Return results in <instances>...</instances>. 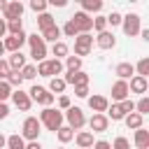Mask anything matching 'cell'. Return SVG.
Segmentation results:
<instances>
[{
    "mask_svg": "<svg viewBox=\"0 0 149 149\" xmlns=\"http://www.w3.org/2000/svg\"><path fill=\"white\" fill-rule=\"evenodd\" d=\"M37 119H40V123H42L47 130H54V133H56V130L63 126V121H65V119H63V112L56 109V107H44Z\"/></svg>",
    "mask_w": 149,
    "mask_h": 149,
    "instance_id": "cell-1",
    "label": "cell"
},
{
    "mask_svg": "<svg viewBox=\"0 0 149 149\" xmlns=\"http://www.w3.org/2000/svg\"><path fill=\"white\" fill-rule=\"evenodd\" d=\"M26 42H28V47H30V58H33V61H37V63L47 61V44H44V40H42L37 33L28 35Z\"/></svg>",
    "mask_w": 149,
    "mask_h": 149,
    "instance_id": "cell-2",
    "label": "cell"
},
{
    "mask_svg": "<svg viewBox=\"0 0 149 149\" xmlns=\"http://www.w3.org/2000/svg\"><path fill=\"white\" fill-rule=\"evenodd\" d=\"M40 133H42L40 119H37V116H26L23 123H21V137L28 140V142H35V140L40 137Z\"/></svg>",
    "mask_w": 149,
    "mask_h": 149,
    "instance_id": "cell-3",
    "label": "cell"
},
{
    "mask_svg": "<svg viewBox=\"0 0 149 149\" xmlns=\"http://www.w3.org/2000/svg\"><path fill=\"white\" fill-rule=\"evenodd\" d=\"M35 68H37V74L40 77H47V79L63 74V61H56V58H47V61L37 63Z\"/></svg>",
    "mask_w": 149,
    "mask_h": 149,
    "instance_id": "cell-4",
    "label": "cell"
},
{
    "mask_svg": "<svg viewBox=\"0 0 149 149\" xmlns=\"http://www.w3.org/2000/svg\"><path fill=\"white\" fill-rule=\"evenodd\" d=\"M63 119L68 121V128H72V130H81L84 126H86V116H84V112H81V107H68L65 109V114H63Z\"/></svg>",
    "mask_w": 149,
    "mask_h": 149,
    "instance_id": "cell-5",
    "label": "cell"
},
{
    "mask_svg": "<svg viewBox=\"0 0 149 149\" xmlns=\"http://www.w3.org/2000/svg\"><path fill=\"white\" fill-rule=\"evenodd\" d=\"M28 95H30V100L33 102H37V105H42V107H51L54 105V100H56V95H51L44 86H30V91H28Z\"/></svg>",
    "mask_w": 149,
    "mask_h": 149,
    "instance_id": "cell-6",
    "label": "cell"
},
{
    "mask_svg": "<svg viewBox=\"0 0 149 149\" xmlns=\"http://www.w3.org/2000/svg\"><path fill=\"white\" fill-rule=\"evenodd\" d=\"M142 19H140V14H126L123 19H121V28H123V33L128 35V37H135V35H140V30H142V23H140Z\"/></svg>",
    "mask_w": 149,
    "mask_h": 149,
    "instance_id": "cell-7",
    "label": "cell"
},
{
    "mask_svg": "<svg viewBox=\"0 0 149 149\" xmlns=\"http://www.w3.org/2000/svg\"><path fill=\"white\" fill-rule=\"evenodd\" d=\"M91 49H93V37H91V33H79V35L74 37V56H77V58L88 56Z\"/></svg>",
    "mask_w": 149,
    "mask_h": 149,
    "instance_id": "cell-8",
    "label": "cell"
},
{
    "mask_svg": "<svg viewBox=\"0 0 149 149\" xmlns=\"http://www.w3.org/2000/svg\"><path fill=\"white\" fill-rule=\"evenodd\" d=\"M26 33L21 30L19 35H7L5 40H2V44H5V51H9V54H16V51H21V47L26 44Z\"/></svg>",
    "mask_w": 149,
    "mask_h": 149,
    "instance_id": "cell-9",
    "label": "cell"
},
{
    "mask_svg": "<svg viewBox=\"0 0 149 149\" xmlns=\"http://www.w3.org/2000/svg\"><path fill=\"white\" fill-rule=\"evenodd\" d=\"M12 102H14V107L16 109H21V112H28L30 107H33V100H30V95L26 93V91H21V88H16V91H12Z\"/></svg>",
    "mask_w": 149,
    "mask_h": 149,
    "instance_id": "cell-10",
    "label": "cell"
},
{
    "mask_svg": "<svg viewBox=\"0 0 149 149\" xmlns=\"http://www.w3.org/2000/svg\"><path fill=\"white\" fill-rule=\"evenodd\" d=\"M63 81L65 84H70V86H88V81H91V77L84 72V70H77V72H65V77H63Z\"/></svg>",
    "mask_w": 149,
    "mask_h": 149,
    "instance_id": "cell-11",
    "label": "cell"
},
{
    "mask_svg": "<svg viewBox=\"0 0 149 149\" xmlns=\"http://www.w3.org/2000/svg\"><path fill=\"white\" fill-rule=\"evenodd\" d=\"M70 21L77 26V30H79V33H88V30L93 28V19H91L86 12H81V9H79V12H74V16H72Z\"/></svg>",
    "mask_w": 149,
    "mask_h": 149,
    "instance_id": "cell-12",
    "label": "cell"
},
{
    "mask_svg": "<svg viewBox=\"0 0 149 149\" xmlns=\"http://www.w3.org/2000/svg\"><path fill=\"white\" fill-rule=\"evenodd\" d=\"M126 98H130L128 81H121V79H116V81L112 84V100H114V102H121V100H126Z\"/></svg>",
    "mask_w": 149,
    "mask_h": 149,
    "instance_id": "cell-13",
    "label": "cell"
},
{
    "mask_svg": "<svg viewBox=\"0 0 149 149\" xmlns=\"http://www.w3.org/2000/svg\"><path fill=\"white\" fill-rule=\"evenodd\" d=\"M23 5L19 2V0H12V2H7V7H5V12H2V16H5V21H12V19H21L23 16Z\"/></svg>",
    "mask_w": 149,
    "mask_h": 149,
    "instance_id": "cell-14",
    "label": "cell"
},
{
    "mask_svg": "<svg viewBox=\"0 0 149 149\" xmlns=\"http://www.w3.org/2000/svg\"><path fill=\"white\" fill-rule=\"evenodd\" d=\"M86 100H88V107L93 109V114H105L109 107V100L105 95H88Z\"/></svg>",
    "mask_w": 149,
    "mask_h": 149,
    "instance_id": "cell-15",
    "label": "cell"
},
{
    "mask_svg": "<svg viewBox=\"0 0 149 149\" xmlns=\"http://www.w3.org/2000/svg\"><path fill=\"white\" fill-rule=\"evenodd\" d=\"M86 123H88V128H91L93 133H105V130L109 128V119H107L105 114H93Z\"/></svg>",
    "mask_w": 149,
    "mask_h": 149,
    "instance_id": "cell-16",
    "label": "cell"
},
{
    "mask_svg": "<svg viewBox=\"0 0 149 149\" xmlns=\"http://www.w3.org/2000/svg\"><path fill=\"white\" fill-rule=\"evenodd\" d=\"M95 44H98V49H114L116 47V37H114V33H109V30H102V33H98V37H95Z\"/></svg>",
    "mask_w": 149,
    "mask_h": 149,
    "instance_id": "cell-17",
    "label": "cell"
},
{
    "mask_svg": "<svg viewBox=\"0 0 149 149\" xmlns=\"http://www.w3.org/2000/svg\"><path fill=\"white\" fill-rule=\"evenodd\" d=\"M114 74H116L121 81H128L130 77H135V68H133V63L123 61V63H119V65L114 68Z\"/></svg>",
    "mask_w": 149,
    "mask_h": 149,
    "instance_id": "cell-18",
    "label": "cell"
},
{
    "mask_svg": "<svg viewBox=\"0 0 149 149\" xmlns=\"http://www.w3.org/2000/svg\"><path fill=\"white\" fill-rule=\"evenodd\" d=\"M147 88H149V81H147V77H130V84H128V91L130 93H147Z\"/></svg>",
    "mask_w": 149,
    "mask_h": 149,
    "instance_id": "cell-19",
    "label": "cell"
},
{
    "mask_svg": "<svg viewBox=\"0 0 149 149\" xmlns=\"http://www.w3.org/2000/svg\"><path fill=\"white\" fill-rule=\"evenodd\" d=\"M74 142H77L79 149H91L95 140H93V133L91 130H79V133H74Z\"/></svg>",
    "mask_w": 149,
    "mask_h": 149,
    "instance_id": "cell-20",
    "label": "cell"
},
{
    "mask_svg": "<svg viewBox=\"0 0 149 149\" xmlns=\"http://www.w3.org/2000/svg\"><path fill=\"white\" fill-rule=\"evenodd\" d=\"M133 142H135V147H137V149H149V130H147L144 126H142V128H137V130H135Z\"/></svg>",
    "mask_w": 149,
    "mask_h": 149,
    "instance_id": "cell-21",
    "label": "cell"
},
{
    "mask_svg": "<svg viewBox=\"0 0 149 149\" xmlns=\"http://www.w3.org/2000/svg\"><path fill=\"white\" fill-rule=\"evenodd\" d=\"M40 37L44 40V44H47V42L56 44V42H61V28H58V26H51V28L42 30V35H40Z\"/></svg>",
    "mask_w": 149,
    "mask_h": 149,
    "instance_id": "cell-22",
    "label": "cell"
},
{
    "mask_svg": "<svg viewBox=\"0 0 149 149\" xmlns=\"http://www.w3.org/2000/svg\"><path fill=\"white\" fill-rule=\"evenodd\" d=\"M7 65H9L12 72H19V70L26 65V56H23L21 51H16V54H12V56L7 58Z\"/></svg>",
    "mask_w": 149,
    "mask_h": 149,
    "instance_id": "cell-23",
    "label": "cell"
},
{
    "mask_svg": "<svg viewBox=\"0 0 149 149\" xmlns=\"http://www.w3.org/2000/svg\"><path fill=\"white\" fill-rule=\"evenodd\" d=\"M65 86H68V84L63 81V77H51V79H49V86H47V91H49L51 95H56V93H58V95H63Z\"/></svg>",
    "mask_w": 149,
    "mask_h": 149,
    "instance_id": "cell-24",
    "label": "cell"
},
{
    "mask_svg": "<svg viewBox=\"0 0 149 149\" xmlns=\"http://www.w3.org/2000/svg\"><path fill=\"white\" fill-rule=\"evenodd\" d=\"M123 121H126L128 130H137V128H142V123H144V116H140L137 112H130V114H126V116H123Z\"/></svg>",
    "mask_w": 149,
    "mask_h": 149,
    "instance_id": "cell-25",
    "label": "cell"
},
{
    "mask_svg": "<svg viewBox=\"0 0 149 149\" xmlns=\"http://www.w3.org/2000/svg\"><path fill=\"white\" fill-rule=\"evenodd\" d=\"M100 9H102V0H81V12H86L88 16L98 14Z\"/></svg>",
    "mask_w": 149,
    "mask_h": 149,
    "instance_id": "cell-26",
    "label": "cell"
},
{
    "mask_svg": "<svg viewBox=\"0 0 149 149\" xmlns=\"http://www.w3.org/2000/svg\"><path fill=\"white\" fill-rule=\"evenodd\" d=\"M105 116L107 119H112V121H123V109H121V105L119 102H112L109 107H107V112H105Z\"/></svg>",
    "mask_w": 149,
    "mask_h": 149,
    "instance_id": "cell-27",
    "label": "cell"
},
{
    "mask_svg": "<svg viewBox=\"0 0 149 149\" xmlns=\"http://www.w3.org/2000/svg\"><path fill=\"white\" fill-rule=\"evenodd\" d=\"M51 54H54V58L56 61H61V58H65L68 54H70V47L61 40V42H56V44H51Z\"/></svg>",
    "mask_w": 149,
    "mask_h": 149,
    "instance_id": "cell-28",
    "label": "cell"
},
{
    "mask_svg": "<svg viewBox=\"0 0 149 149\" xmlns=\"http://www.w3.org/2000/svg\"><path fill=\"white\" fill-rule=\"evenodd\" d=\"M51 26H56V19H54L49 12L37 14V28H40V30H47V28H51Z\"/></svg>",
    "mask_w": 149,
    "mask_h": 149,
    "instance_id": "cell-29",
    "label": "cell"
},
{
    "mask_svg": "<svg viewBox=\"0 0 149 149\" xmlns=\"http://www.w3.org/2000/svg\"><path fill=\"white\" fill-rule=\"evenodd\" d=\"M56 137H58V142H61V144H68L70 140H74V130H72V128H68V126H61V128L56 130Z\"/></svg>",
    "mask_w": 149,
    "mask_h": 149,
    "instance_id": "cell-30",
    "label": "cell"
},
{
    "mask_svg": "<svg viewBox=\"0 0 149 149\" xmlns=\"http://www.w3.org/2000/svg\"><path fill=\"white\" fill-rule=\"evenodd\" d=\"M7 149H26V140L19 135V133H14V135H9L7 137V144H5Z\"/></svg>",
    "mask_w": 149,
    "mask_h": 149,
    "instance_id": "cell-31",
    "label": "cell"
},
{
    "mask_svg": "<svg viewBox=\"0 0 149 149\" xmlns=\"http://www.w3.org/2000/svg\"><path fill=\"white\" fill-rule=\"evenodd\" d=\"M7 23V33L9 35H19L23 30V19H12V21H5Z\"/></svg>",
    "mask_w": 149,
    "mask_h": 149,
    "instance_id": "cell-32",
    "label": "cell"
},
{
    "mask_svg": "<svg viewBox=\"0 0 149 149\" xmlns=\"http://www.w3.org/2000/svg\"><path fill=\"white\" fill-rule=\"evenodd\" d=\"M63 68H68V72H77V70H81V58H77V56H65V65Z\"/></svg>",
    "mask_w": 149,
    "mask_h": 149,
    "instance_id": "cell-33",
    "label": "cell"
},
{
    "mask_svg": "<svg viewBox=\"0 0 149 149\" xmlns=\"http://www.w3.org/2000/svg\"><path fill=\"white\" fill-rule=\"evenodd\" d=\"M19 74H21V79H35V77H37V68H35L33 63H26V65L19 70Z\"/></svg>",
    "mask_w": 149,
    "mask_h": 149,
    "instance_id": "cell-34",
    "label": "cell"
},
{
    "mask_svg": "<svg viewBox=\"0 0 149 149\" xmlns=\"http://www.w3.org/2000/svg\"><path fill=\"white\" fill-rule=\"evenodd\" d=\"M9 86H12V91H16V88H21V84H23V79H21V74L19 72H12L9 70V74H7V79H5Z\"/></svg>",
    "mask_w": 149,
    "mask_h": 149,
    "instance_id": "cell-35",
    "label": "cell"
},
{
    "mask_svg": "<svg viewBox=\"0 0 149 149\" xmlns=\"http://www.w3.org/2000/svg\"><path fill=\"white\" fill-rule=\"evenodd\" d=\"M135 112H137L140 116H147V114H149V98H147V95H142V98L135 102Z\"/></svg>",
    "mask_w": 149,
    "mask_h": 149,
    "instance_id": "cell-36",
    "label": "cell"
},
{
    "mask_svg": "<svg viewBox=\"0 0 149 149\" xmlns=\"http://www.w3.org/2000/svg\"><path fill=\"white\" fill-rule=\"evenodd\" d=\"M61 35H65V37H77V35H79V30H77V26L68 19V21H65V26L61 28Z\"/></svg>",
    "mask_w": 149,
    "mask_h": 149,
    "instance_id": "cell-37",
    "label": "cell"
},
{
    "mask_svg": "<svg viewBox=\"0 0 149 149\" xmlns=\"http://www.w3.org/2000/svg\"><path fill=\"white\" fill-rule=\"evenodd\" d=\"M133 68H135L137 77H147V74H149V58H140V63L133 65Z\"/></svg>",
    "mask_w": 149,
    "mask_h": 149,
    "instance_id": "cell-38",
    "label": "cell"
},
{
    "mask_svg": "<svg viewBox=\"0 0 149 149\" xmlns=\"http://www.w3.org/2000/svg\"><path fill=\"white\" fill-rule=\"evenodd\" d=\"M109 147H112V149H130V142H128V137L119 135V137H114V142H112Z\"/></svg>",
    "mask_w": 149,
    "mask_h": 149,
    "instance_id": "cell-39",
    "label": "cell"
},
{
    "mask_svg": "<svg viewBox=\"0 0 149 149\" xmlns=\"http://www.w3.org/2000/svg\"><path fill=\"white\" fill-rule=\"evenodd\" d=\"M47 5H49L47 0H30V9L37 12V14H44L47 12Z\"/></svg>",
    "mask_w": 149,
    "mask_h": 149,
    "instance_id": "cell-40",
    "label": "cell"
},
{
    "mask_svg": "<svg viewBox=\"0 0 149 149\" xmlns=\"http://www.w3.org/2000/svg\"><path fill=\"white\" fill-rule=\"evenodd\" d=\"M9 95H12V86L7 81H0V102H7Z\"/></svg>",
    "mask_w": 149,
    "mask_h": 149,
    "instance_id": "cell-41",
    "label": "cell"
},
{
    "mask_svg": "<svg viewBox=\"0 0 149 149\" xmlns=\"http://www.w3.org/2000/svg\"><path fill=\"white\" fill-rule=\"evenodd\" d=\"M121 12H112L109 16H105V21H107V26H121Z\"/></svg>",
    "mask_w": 149,
    "mask_h": 149,
    "instance_id": "cell-42",
    "label": "cell"
},
{
    "mask_svg": "<svg viewBox=\"0 0 149 149\" xmlns=\"http://www.w3.org/2000/svg\"><path fill=\"white\" fill-rule=\"evenodd\" d=\"M93 28H95L98 33H102V30H107V21H105V16H102V14H98V16L93 19Z\"/></svg>",
    "mask_w": 149,
    "mask_h": 149,
    "instance_id": "cell-43",
    "label": "cell"
},
{
    "mask_svg": "<svg viewBox=\"0 0 149 149\" xmlns=\"http://www.w3.org/2000/svg\"><path fill=\"white\" fill-rule=\"evenodd\" d=\"M119 105H121V109H123V114H130V112H135V102H133L130 98H126V100H121Z\"/></svg>",
    "mask_w": 149,
    "mask_h": 149,
    "instance_id": "cell-44",
    "label": "cell"
},
{
    "mask_svg": "<svg viewBox=\"0 0 149 149\" xmlns=\"http://www.w3.org/2000/svg\"><path fill=\"white\" fill-rule=\"evenodd\" d=\"M68 107H72L70 98H68V95H58V107H56V109H68Z\"/></svg>",
    "mask_w": 149,
    "mask_h": 149,
    "instance_id": "cell-45",
    "label": "cell"
},
{
    "mask_svg": "<svg viewBox=\"0 0 149 149\" xmlns=\"http://www.w3.org/2000/svg\"><path fill=\"white\" fill-rule=\"evenodd\" d=\"M7 74H9V65H7V61H2V58H0V81H5V79H7Z\"/></svg>",
    "mask_w": 149,
    "mask_h": 149,
    "instance_id": "cell-46",
    "label": "cell"
},
{
    "mask_svg": "<svg viewBox=\"0 0 149 149\" xmlns=\"http://www.w3.org/2000/svg\"><path fill=\"white\" fill-rule=\"evenodd\" d=\"M74 95L77 98H88V86H77L74 88Z\"/></svg>",
    "mask_w": 149,
    "mask_h": 149,
    "instance_id": "cell-47",
    "label": "cell"
},
{
    "mask_svg": "<svg viewBox=\"0 0 149 149\" xmlns=\"http://www.w3.org/2000/svg\"><path fill=\"white\" fill-rule=\"evenodd\" d=\"M93 149H112V147H109L107 140H95V142H93Z\"/></svg>",
    "mask_w": 149,
    "mask_h": 149,
    "instance_id": "cell-48",
    "label": "cell"
},
{
    "mask_svg": "<svg viewBox=\"0 0 149 149\" xmlns=\"http://www.w3.org/2000/svg\"><path fill=\"white\" fill-rule=\"evenodd\" d=\"M7 116H9V107H7V102H0V121Z\"/></svg>",
    "mask_w": 149,
    "mask_h": 149,
    "instance_id": "cell-49",
    "label": "cell"
},
{
    "mask_svg": "<svg viewBox=\"0 0 149 149\" xmlns=\"http://www.w3.org/2000/svg\"><path fill=\"white\" fill-rule=\"evenodd\" d=\"M26 149H42V144H40V140H35V142H26Z\"/></svg>",
    "mask_w": 149,
    "mask_h": 149,
    "instance_id": "cell-50",
    "label": "cell"
},
{
    "mask_svg": "<svg viewBox=\"0 0 149 149\" xmlns=\"http://www.w3.org/2000/svg\"><path fill=\"white\" fill-rule=\"evenodd\" d=\"M7 35V23H5V19H0V40Z\"/></svg>",
    "mask_w": 149,
    "mask_h": 149,
    "instance_id": "cell-51",
    "label": "cell"
},
{
    "mask_svg": "<svg viewBox=\"0 0 149 149\" xmlns=\"http://www.w3.org/2000/svg\"><path fill=\"white\" fill-rule=\"evenodd\" d=\"M51 5H54V7H65L68 0H51Z\"/></svg>",
    "mask_w": 149,
    "mask_h": 149,
    "instance_id": "cell-52",
    "label": "cell"
},
{
    "mask_svg": "<svg viewBox=\"0 0 149 149\" xmlns=\"http://www.w3.org/2000/svg\"><path fill=\"white\" fill-rule=\"evenodd\" d=\"M140 35H142V40H147V42H149V28H142V30H140Z\"/></svg>",
    "mask_w": 149,
    "mask_h": 149,
    "instance_id": "cell-53",
    "label": "cell"
},
{
    "mask_svg": "<svg viewBox=\"0 0 149 149\" xmlns=\"http://www.w3.org/2000/svg\"><path fill=\"white\" fill-rule=\"evenodd\" d=\"M5 144H7V137L0 133V149H5Z\"/></svg>",
    "mask_w": 149,
    "mask_h": 149,
    "instance_id": "cell-54",
    "label": "cell"
},
{
    "mask_svg": "<svg viewBox=\"0 0 149 149\" xmlns=\"http://www.w3.org/2000/svg\"><path fill=\"white\" fill-rule=\"evenodd\" d=\"M5 7H7V2H5V0H0V12H5Z\"/></svg>",
    "mask_w": 149,
    "mask_h": 149,
    "instance_id": "cell-55",
    "label": "cell"
},
{
    "mask_svg": "<svg viewBox=\"0 0 149 149\" xmlns=\"http://www.w3.org/2000/svg\"><path fill=\"white\" fill-rule=\"evenodd\" d=\"M5 54V44H2V40H0V56Z\"/></svg>",
    "mask_w": 149,
    "mask_h": 149,
    "instance_id": "cell-56",
    "label": "cell"
},
{
    "mask_svg": "<svg viewBox=\"0 0 149 149\" xmlns=\"http://www.w3.org/2000/svg\"><path fill=\"white\" fill-rule=\"evenodd\" d=\"M58 149H65V147H58Z\"/></svg>",
    "mask_w": 149,
    "mask_h": 149,
    "instance_id": "cell-57",
    "label": "cell"
}]
</instances>
